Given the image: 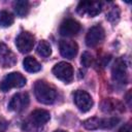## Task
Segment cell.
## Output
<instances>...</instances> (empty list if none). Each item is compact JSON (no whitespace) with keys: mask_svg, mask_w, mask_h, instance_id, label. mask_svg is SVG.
Listing matches in <instances>:
<instances>
[{"mask_svg":"<svg viewBox=\"0 0 132 132\" xmlns=\"http://www.w3.org/2000/svg\"><path fill=\"white\" fill-rule=\"evenodd\" d=\"M61 55L66 59H73L78 51V46L76 42L72 40H61L59 44Z\"/></svg>","mask_w":132,"mask_h":132,"instance_id":"cell-12","label":"cell"},{"mask_svg":"<svg viewBox=\"0 0 132 132\" xmlns=\"http://www.w3.org/2000/svg\"><path fill=\"white\" fill-rule=\"evenodd\" d=\"M54 132H66V131H64V130H56Z\"/></svg>","mask_w":132,"mask_h":132,"instance_id":"cell-25","label":"cell"},{"mask_svg":"<svg viewBox=\"0 0 132 132\" xmlns=\"http://www.w3.org/2000/svg\"><path fill=\"white\" fill-rule=\"evenodd\" d=\"M26 85V78L19 72L8 73L0 82V91L8 92L12 88H22Z\"/></svg>","mask_w":132,"mask_h":132,"instance_id":"cell-2","label":"cell"},{"mask_svg":"<svg viewBox=\"0 0 132 132\" xmlns=\"http://www.w3.org/2000/svg\"><path fill=\"white\" fill-rule=\"evenodd\" d=\"M23 65H24L25 70L31 73L38 72L41 69V65L39 64V62L33 57H26L23 61Z\"/></svg>","mask_w":132,"mask_h":132,"instance_id":"cell-15","label":"cell"},{"mask_svg":"<svg viewBox=\"0 0 132 132\" xmlns=\"http://www.w3.org/2000/svg\"><path fill=\"white\" fill-rule=\"evenodd\" d=\"M80 63L85 67H90L93 64V56L89 52H84L82 55H81Z\"/></svg>","mask_w":132,"mask_h":132,"instance_id":"cell-22","label":"cell"},{"mask_svg":"<svg viewBox=\"0 0 132 132\" xmlns=\"http://www.w3.org/2000/svg\"><path fill=\"white\" fill-rule=\"evenodd\" d=\"M34 93L36 99L43 104H52L57 98L55 88L43 80H38L34 86Z\"/></svg>","mask_w":132,"mask_h":132,"instance_id":"cell-1","label":"cell"},{"mask_svg":"<svg viewBox=\"0 0 132 132\" xmlns=\"http://www.w3.org/2000/svg\"><path fill=\"white\" fill-rule=\"evenodd\" d=\"M53 73L58 79L64 82H70L73 78V68L67 62H60L56 64L53 68Z\"/></svg>","mask_w":132,"mask_h":132,"instance_id":"cell-3","label":"cell"},{"mask_svg":"<svg viewBox=\"0 0 132 132\" xmlns=\"http://www.w3.org/2000/svg\"><path fill=\"white\" fill-rule=\"evenodd\" d=\"M31 121L35 126H42L50 121L51 114L45 109H36L31 112Z\"/></svg>","mask_w":132,"mask_h":132,"instance_id":"cell-13","label":"cell"},{"mask_svg":"<svg viewBox=\"0 0 132 132\" xmlns=\"http://www.w3.org/2000/svg\"><path fill=\"white\" fill-rule=\"evenodd\" d=\"M119 132H131V127H130V125L127 124V125L123 126V127L119 130Z\"/></svg>","mask_w":132,"mask_h":132,"instance_id":"cell-24","label":"cell"},{"mask_svg":"<svg viewBox=\"0 0 132 132\" xmlns=\"http://www.w3.org/2000/svg\"><path fill=\"white\" fill-rule=\"evenodd\" d=\"M104 36H105L104 29L100 25L93 26L92 28L89 29L86 35V44L90 47H94L98 45L100 42H102V40L104 39Z\"/></svg>","mask_w":132,"mask_h":132,"instance_id":"cell-6","label":"cell"},{"mask_svg":"<svg viewBox=\"0 0 132 132\" xmlns=\"http://www.w3.org/2000/svg\"><path fill=\"white\" fill-rule=\"evenodd\" d=\"M7 127V122L2 118L0 117V132H3Z\"/></svg>","mask_w":132,"mask_h":132,"instance_id":"cell-23","label":"cell"},{"mask_svg":"<svg viewBox=\"0 0 132 132\" xmlns=\"http://www.w3.org/2000/svg\"><path fill=\"white\" fill-rule=\"evenodd\" d=\"M13 9H14L16 15H19L20 18H23L29 11V2L26 0L15 1L13 3Z\"/></svg>","mask_w":132,"mask_h":132,"instance_id":"cell-16","label":"cell"},{"mask_svg":"<svg viewBox=\"0 0 132 132\" xmlns=\"http://www.w3.org/2000/svg\"><path fill=\"white\" fill-rule=\"evenodd\" d=\"M80 30V25L78 22H76L73 19H66L63 21L60 25L59 32L62 36L65 37H71L76 35Z\"/></svg>","mask_w":132,"mask_h":132,"instance_id":"cell-10","label":"cell"},{"mask_svg":"<svg viewBox=\"0 0 132 132\" xmlns=\"http://www.w3.org/2000/svg\"><path fill=\"white\" fill-rule=\"evenodd\" d=\"M15 45L21 53H29L34 45V36L29 32H22L15 39Z\"/></svg>","mask_w":132,"mask_h":132,"instance_id":"cell-8","label":"cell"},{"mask_svg":"<svg viewBox=\"0 0 132 132\" xmlns=\"http://www.w3.org/2000/svg\"><path fill=\"white\" fill-rule=\"evenodd\" d=\"M29 105V95L27 93H16L8 103V108L12 111H22Z\"/></svg>","mask_w":132,"mask_h":132,"instance_id":"cell-9","label":"cell"},{"mask_svg":"<svg viewBox=\"0 0 132 132\" xmlns=\"http://www.w3.org/2000/svg\"><path fill=\"white\" fill-rule=\"evenodd\" d=\"M36 51H37V54L39 56H41V57H48L52 54V46H51V44L47 41L41 40L37 44Z\"/></svg>","mask_w":132,"mask_h":132,"instance_id":"cell-18","label":"cell"},{"mask_svg":"<svg viewBox=\"0 0 132 132\" xmlns=\"http://www.w3.org/2000/svg\"><path fill=\"white\" fill-rule=\"evenodd\" d=\"M73 99L77 108L82 112L89 111L93 106V99L91 95L86 91H81V90L76 91L74 93Z\"/></svg>","mask_w":132,"mask_h":132,"instance_id":"cell-5","label":"cell"},{"mask_svg":"<svg viewBox=\"0 0 132 132\" xmlns=\"http://www.w3.org/2000/svg\"><path fill=\"white\" fill-rule=\"evenodd\" d=\"M106 19L111 23L117 22L120 19V9H119V7L118 6H112L108 10V12L106 13Z\"/></svg>","mask_w":132,"mask_h":132,"instance_id":"cell-21","label":"cell"},{"mask_svg":"<svg viewBox=\"0 0 132 132\" xmlns=\"http://www.w3.org/2000/svg\"><path fill=\"white\" fill-rule=\"evenodd\" d=\"M111 77L113 81L118 84L125 85L128 81V72H127V67L126 63L124 62L123 59H118L116 63L112 66L111 69Z\"/></svg>","mask_w":132,"mask_h":132,"instance_id":"cell-4","label":"cell"},{"mask_svg":"<svg viewBox=\"0 0 132 132\" xmlns=\"http://www.w3.org/2000/svg\"><path fill=\"white\" fill-rule=\"evenodd\" d=\"M120 122V119L117 117H110V118H104L101 119L100 122V129H111Z\"/></svg>","mask_w":132,"mask_h":132,"instance_id":"cell-20","label":"cell"},{"mask_svg":"<svg viewBox=\"0 0 132 132\" xmlns=\"http://www.w3.org/2000/svg\"><path fill=\"white\" fill-rule=\"evenodd\" d=\"M13 15L7 11V10H1L0 11V27L6 28L13 24Z\"/></svg>","mask_w":132,"mask_h":132,"instance_id":"cell-17","label":"cell"},{"mask_svg":"<svg viewBox=\"0 0 132 132\" xmlns=\"http://www.w3.org/2000/svg\"><path fill=\"white\" fill-rule=\"evenodd\" d=\"M100 122H101V118L93 117L85 120L82 122V125L88 130H97V129H100Z\"/></svg>","mask_w":132,"mask_h":132,"instance_id":"cell-19","label":"cell"},{"mask_svg":"<svg viewBox=\"0 0 132 132\" xmlns=\"http://www.w3.org/2000/svg\"><path fill=\"white\" fill-rule=\"evenodd\" d=\"M16 63V58L10 48L3 42H0V65L3 68L12 67Z\"/></svg>","mask_w":132,"mask_h":132,"instance_id":"cell-11","label":"cell"},{"mask_svg":"<svg viewBox=\"0 0 132 132\" xmlns=\"http://www.w3.org/2000/svg\"><path fill=\"white\" fill-rule=\"evenodd\" d=\"M102 8V4L99 2H93V1H81L77 5V12L80 15H89V16H95L98 13H100Z\"/></svg>","mask_w":132,"mask_h":132,"instance_id":"cell-7","label":"cell"},{"mask_svg":"<svg viewBox=\"0 0 132 132\" xmlns=\"http://www.w3.org/2000/svg\"><path fill=\"white\" fill-rule=\"evenodd\" d=\"M101 110L104 112H113V111H123L124 107L122 103L112 98H106L101 103Z\"/></svg>","mask_w":132,"mask_h":132,"instance_id":"cell-14","label":"cell"}]
</instances>
